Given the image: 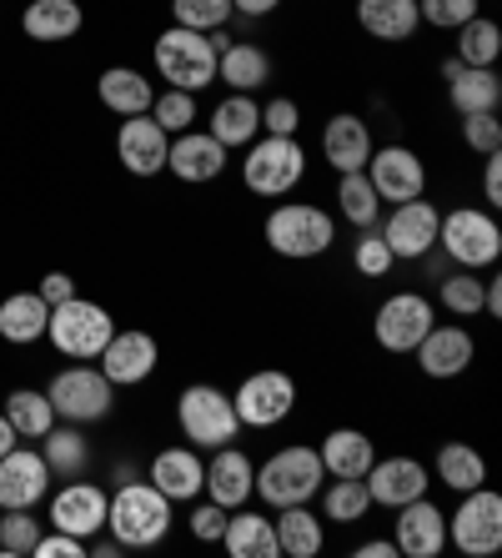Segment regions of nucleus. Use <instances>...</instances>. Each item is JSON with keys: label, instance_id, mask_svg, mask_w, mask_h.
I'll use <instances>...</instances> for the list:
<instances>
[{"label": "nucleus", "instance_id": "obj_55", "mask_svg": "<svg viewBox=\"0 0 502 558\" xmlns=\"http://www.w3.org/2000/svg\"><path fill=\"white\" fill-rule=\"evenodd\" d=\"M357 558H397V544L392 538H367V544H357Z\"/></svg>", "mask_w": 502, "mask_h": 558}, {"label": "nucleus", "instance_id": "obj_7", "mask_svg": "<svg viewBox=\"0 0 502 558\" xmlns=\"http://www.w3.org/2000/svg\"><path fill=\"white\" fill-rule=\"evenodd\" d=\"M302 177H307V151H302L296 136H257L242 151V182L252 196L277 202V196L296 192Z\"/></svg>", "mask_w": 502, "mask_h": 558}, {"label": "nucleus", "instance_id": "obj_29", "mask_svg": "<svg viewBox=\"0 0 502 558\" xmlns=\"http://www.w3.org/2000/svg\"><path fill=\"white\" fill-rule=\"evenodd\" d=\"M317 458H322L327 478H367V468L377 458V442L362 428H332L317 442Z\"/></svg>", "mask_w": 502, "mask_h": 558}, {"label": "nucleus", "instance_id": "obj_35", "mask_svg": "<svg viewBox=\"0 0 502 558\" xmlns=\"http://www.w3.org/2000/svg\"><path fill=\"white\" fill-rule=\"evenodd\" d=\"M81 26H86L81 0H30L26 15H21V31H26L30 40H46V46H56V40H71Z\"/></svg>", "mask_w": 502, "mask_h": 558}, {"label": "nucleus", "instance_id": "obj_13", "mask_svg": "<svg viewBox=\"0 0 502 558\" xmlns=\"http://www.w3.org/2000/svg\"><path fill=\"white\" fill-rule=\"evenodd\" d=\"M432 323H438L432 298H423V292H392V298L377 307V317H372V338H377V348L382 352L407 357V352L427 338V327Z\"/></svg>", "mask_w": 502, "mask_h": 558}, {"label": "nucleus", "instance_id": "obj_2", "mask_svg": "<svg viewBox=\"0 0 502 558\" xmlns=\"http://www.w3.org/2000/svg\"><path fill=\"white\" fill-rule=\"evenodd\" d=\"M261 236L267 247L286 262H311V257H327L336 242V217L317 202H277L261 221Z\"/></svg>", "mask_w": 502, "mask_h": 558}, {"label": "nucleus", "instance_id": "obj_50", "mask_svg": "<svg viewBox=\"0 0 502 558\" xmlns=\"http://www.w3.org/2000/svg\"><path fill=\"white\" fill-rule=\"evenodd\" d=\"M226 519H232V508H221V504H196L192 508V533L201 538V544H217L221 529H226Z\"/></svg>", "mask_w": 502, "mask_h": 558}, {"label": "nucleus", "instance_id": "obj_26", "mask_svg": "<svg viewBox=\"0 0 502 558\" xmlns=\"http://www.w3.org/2000/svg\"><path fill=\"white\" fill-rule=\"evenodd\" d=\"M207 131L226 146V151H246V146L261 136V101L246 92H226L217 106H211Z\"/></svg>", "mask_w": 502, "mask_h": 558}, {"label": "nucleus", "instance_id": "obj_22", "mask_svg": "<svg viewBox=\"0 0 502 558\" xmlns=\"http://www.w3.org/2000/svg\"><path fill=\"white\" fill-rule=\"evenodd\" d=\"M167 151H171V136L156 126L151 117H126L117 131V161L131 171V177H161L167 171Z\"/></svg>", "mask_w": 502, "mask_h": 558}, {"label": "nucleus", "instance_id": "obj_45", "mask_svg": "<svg viewBox=\"0 0 502 558\" xmlns=\"http://www.w3.org/2000/svg\"><path fill=\"white\" fill-rule=\"evenodd\" d=\"M40 538V523H36V508H0V554L15 558V554H30Z\"/></svg>", "mask_w": 502, "mask_h": 558}, {"label": "nucleus", "instance_id": "obj_42", "mask_svg": "<svg viewBox=\"0 0 502 558\" xmlns=\"http://www.w3.org/2000/svg\"><path fill=\"white\" fill-rule=\"evenodd\" d=\"M438 302L442 312H452V317H482V298H488V277L467 272V267H457V272L438 277Z\"/></svg>", "mask_w": 502, "mask_h": 558}, {"label": "nucleus", "instance_id": "obj_19", "mask_svg": "<svg viewBox=\"0 0 502 558\" xmlns=\"http://www.w3.org/2000/svg\"><path fill=\"white\" fill-rule=\"evenodd\" d=\"M226 161H232V151L211 136V131H181V136H171V151H167V171L176 177V182L186 186H207L217 182L221 171H226Z\"/></svg>", "mask_w": 502, "mask_h": 558}, {"label": "nucleus", "instance_id": "obj_9", "mask_svg": "<svg viewBox=\"0 0 502 558\" xmlns=\"http://www.w3.org/2000/svg\"><path fill=\"white\" fill-rule=\"evenodd\" d=\"M46 398H51L56 417H61V423H76V428L101 423V417H111V408H117V388H111V377H106L101 367H65V373L51 377Z\"/></svg>", "mask_w": 502, "mask_h": 558}, {"label": "nucleus", "instance_id": "obj_17", "mask_svg": "<svg viewBox=\"0 0 502 558\" xmlns=\"http://www.w3.org/2000/svg\"><path fill=\"white\" fill-rule=\"evenodd\" d=\"M397 523H392V544L407 558H438L448 548V513H442L432 498H413V504L392 508Z\"/></svg>", "mask_w": 502, "mask_h": 558}, {"label": "nucleus", "instance_id": "obj_32", "mask_svg": "<svg viewBox=\"0 0 502 558\" xmlns=\"http://www.w3.org/2000/svg\"><path fill=\"white\" fill-rule=\"evenodd\" d=\"M96 96H101V106L117 111V117H142V111H151V101H156L151 76H142L136 65H111V71H101Z\"/></svg>", "mask_w": 502, "mask_h": 558}, {"label": "nucleus", "instance_id": "obj_6", "mask_svg": "<svg viewBox=\"0 0 502 558\" xmlns=\"http://www.w3.org/2000/svg\"><path fill=\"white\" fill-rule=\"evenodd\" d=\"M438 247L452 267L467 272H488L492 262L502 257V227L492 217V207H452L442 211L438 227Z\"/></svg>", "mask_w": 502, "mask_h": 558}, {"label": "nucleus", "instance_id": "obj_44", "mask_svg": "<svg viewBox=\"0 0 502 558\" xmlns=\"http://www.w3.org/2000/svg\"><path fill=\"white\" fill-rule=\"evenodd\" d=\"M232 0H171V26H186V31H226L232 21Z\"/></svg>", "mask_w": 502, "mask_h": 558}, {"label": "nucleus", "instance_id": "obj_39", "mask_svg": "<svg viewBox=\"0 0 502 558\" xmlns=\"http://www.w3.org/2000/svg\"><path fill=\"white\" fill-rule=\"evenodd\" d=\"M5 417H11V428L21 433V438H46V433L61 423L51 408V398L40 388H15L11 398H5Z\"/></svg>", "mask_w": 502, "mask_h": 558}, {"label": "nucleus", "instance_id": "obj_20", "mask_svg": "<svg viewBox=\"0 0 502 558\" xmlns=\"http://www.w3.org/2000/svg\"><path fill=\"white\" fill-rule=\"evenodd\" d=\"M51 463L36 448L15 442L11 453L0 458V508H36L40 498L51 494Z\"/></svg>", "mask_w": 502, "mask_h": 558}, {"label": "nucleus", "instance_id": "obj_51", "mask_svg": "<svg viewBox=\"0 0 502 558\" xmlns=\"http://www.w3.org/2000/svg\"><path fill=\"white\" fill-rule=\"evenodd\" d=\"M86 554V538H76V533H40L36 548H30V558H81Z\"/></svg>", "mask_w": 502, "mask_h": 558}, {"label": "nucleus", "instance_id": "obj_52", "mask_svg": "<svg viewBox=\"0 0 502 558\" xmlns=\"http://www.w3.org/2000/svg\"><path fill=\"white\" fill-rule=\"evenodd\" d=\"M36 292L51 302V307H56V302H71V298H76V277H71V272H46Z\"/></svg>", "mask_w": 502, "mask_h": 558}, {"label": "nucleus", "instance_id": "obj_15", "mask_svg": "<svg viewBox=\"0 0 502 558\" xmlns=\"http://www.w3.org/2000/svg\"><path fill=\"white\" fill-rule=\"evenodd\" d=\"M156 363H161V348H156V338L142 332V327H117L111 342L101 348V357H96V367L111 377V388H136V383H146V377L156 373Z\"/></svg>", "mask_w": 502, "mask_h": 558}, {"label": "nucleus", "instance_id": "obj_46", "mask_svg": "<svg viewBox=\"0 0 502 558\" xmlns=\"http://www.w3.org/2000/svg\"><path fill=\"white\" fill-rule=\"evenodd\" d=\"M417 15H423V26H432V31H457V26H467L473 15H482V0H417Z\"/></svg>", "mask_w": 502, "mask_h": 558}, {"label": "nucleus", "instance_id": "obj_37", "mask_svg": "<svg viewBox=\"0 0 502 558\" xmlns=\"http://www.w3.org/2000/svg\"><path fill=\"white\" fill-rule=\"evenodd\" d=\"M317 504H322V519L327 523H362L372 513V494L362 478H332L317 488Z\"/></svg>", "mask_w": 502, "mask_h": 558}, {"label": "nucleus", "instance_id": "obj_34", "mask_svg": "<svg viewBox=\"0 0 502 558\" xmlns=\"http://www.w3.org/2000/svg\"><path fill=\"white\" fill-rule=\"evenodd\" d=\"M448 101H452V111H457V117H473V111H498V106H502L498 65H463V71L448 81Z\"/></svg>", "mask_w": 502, "mask_h": 558}, {"label": "nucleus", "instance_id": "obj_16", "mask_svg": "<svg viewBox=\"0 0 502 558\" xmlns=\"http://www.w3.org/2000/svg\"><path fill=\"white\" fill-rule=\"evenodd\" d=\"M413 357H417V367H423V377L448 383V377H463L467 367H473L477 342L463 323H432L427 327V338L413 348Z\"/></svg>", "mask_w": 502, "mask_h": 558}, {"label": "nucleus", "instance_id": "obj_54", "mask_svg": "<svg viewBox=\"0 0 502 558\" xmlns=\"http://www.w3.org/2000/svg\"><path fill=\"white\" fill-rule=\"evenodd\" d=\"M282 5V0H232V11L236 15H252V21H261V15H271Z\"/></svg>", "mask_w": 502, "mask_h": 558}, {"label": "nucleus", "instance_id": "obj_18", "mask_svg": "<svg viewBox=\"0 0 502 558\" xmlns=\"http://www.w3.org/2000/svg\"><path fill=\"white\" fill-rule=\"evenodd\" d=\"M362 483H367V494H372V508H402L432 488V473H427L417 458L392 453V458H372V468H367Z\"/></svg>", "mask_w": 502, "mask_h": 558}, {"label": "nucleus", "instance_id": "obj_5", "mask_svg": "<svg viewBox=\"0 0 502 558\" xmlns=\"http://www.w3.org/2000/svg\"><path fill=\"white\" fill-rule=\"evenodd\" d=\"M176 428L196 453H217L242 438V417L232 408V392H221L217 383H192L176 398Z\"/></svg>", "mask_w": 502, "mask_h": 558}, {"label": "nucleus", "instance_id": "obj_53", "mask_svg": "<svg viewBox=\"0 0 502 558\" xmlns=\"http://www.w3.org/2000/svg\"><path fill=\"white\" fill-rule=\"evenodd\" d=\"M482 196L488 207H502V151L482 156Z\"/></svg>", "mask_w": 502, "mask_h": 558}, {"label": "nucleus", "instance_id": "obj_28", "mask_svg": "<svg viewBox=\"0 0 502 558\" xmlns=\"http://www.w3.org/2000/svg\"><path fill=\"white\" fill-rule=\"evenodd\" d=\"M217 81L226 86V92L257 96L271 81V56L261 51L257 40H226L221 56H217Z\"/></svg>", "mask_w": 502, "mask_h": 558}, {"label": "nucleus", "instance_id": "obj_31", "mask_svg": "<svg viewBox=\"0 0 502 558\" xmlns=\"http://www.w3.org/2000/svg\"><path fill=\"white\" fill-rule=\"evenodd\" d=\"M271 523H277V548H282L286 558H317L327 548V523L311 513V504L277 508Z\"/></svg>", "mask_w": 502, "mask_h": 558}, {"label": "nucleus", "instance_id": "obj_24", "mask_svg": "<svg viewBox=\"0 0 502 558\" xmlns=\"http://www.w3.org/2000/svg\"><path fill=\"white\" fill-rule=\"evenodd\" d=\"M252 483H257V463L246 458V448L226 442V448H217L207 458V488L201 494L221 508H242V504H252Z\"/></svg>", "mask_w": 502, "mask_h": 558}, {"label": "nucleus", "instance_id": "obj_12", "mask_svg": "<svg viewBox=\"0 0 502 558\" xmlns=\"http://www.w3.org/2000/svg\"><path fill=\"white\" fill-rule=\"evenodd\" d=\"M438 227H442V207L413 196V202H397V207L377 217V232H382L392 262H423L427 252H438Z\"/></svg>", "mask_w": 502, "mask_h": 558}, {"label": "nucleus", "instance_id": "obj_10", "mask_svg": "<svg viewBox=\"0 0 502 558\" xmlns=\"http://www.w3.org/2000/svg\"><path fill=\"white\" fill-rule=\"evenodd\" d=\"M448 544L467 558H488L502 548V498L488 483L473 494H457V508L448 513Z\"/></svg>", "mask_w": 502, "mask_h": 558}, {"label": "nucleus", "instance_id": "obj_8", "mask_svg": "<svg viewBox=\"0 0 502 558\" xmlns=\"http://www.w3.org/2000/svg\"><path fill=\"white\" fill-rule=\"evenodd\" d=\"M111 332H117L111 312H106L101 302L81 298V292L71 302H56L51 323H46L51 348L61 352V357H76V363H96V357H101V348L111 342Z\"/></svg>", "mask_w": 502, "mask_h": 558}, {"label": "nucleus", "instance_id": "obj_40", "mask_svg": "<svg viewBox=\"0 0 502 558\" xmlns=\"http://www.w3.org/2000/svg\"><path fill=\"white\" fill-rule=\"evenodd\" d=\"M46 463H51V473H61V478H81L86 473V463H90V442L81 438V428L76 423H56L51 433H46Z\"/></svg>", "mask_w": 502, "mask_h": 558}, {"label": "nucleus", "instance_id": "obj_27", "mask_svg": "<svg viewBox=\"0 0 502 558\" xmlns=\"http://www.w3.org/2000/svg\"><path fill=\"white\" fill-rule=\"evenodd\" d=\"M217 544L232 558H282L271 513H257V508H246V504L232 508V519H226V529H221Z\"/></svg>", "mask_w": 502, "mask_h": 558}, {"label": "nucleus", "instance_id": "obj_25", "mask_svg": "<svg viewBox=\"0 0 502 558\" xmlns=\"http://www.w3.org/2000/svg\"><path fill=\"white\" fill-rule=\"evenodd\" d=\"M372 126L357 117V111H336L332 121L322 126V156L327 167L336 177H347V171H367V156H372Z\"/></svg>", "mask_w": 502, "mask_h": 558}, {"label": "nucleus", "instance_id": "obj_3", "mask_svg": "<svg viewBox=\"0 0 502 558\" xmlns=\"http://www.w3.org/2000/svg\"><path fill=\"white\" fill-rule=\"evenodd\" d=\"M322 483H327V468H322V458H317V448H311V442H286L267 463H257L252 498H261V504L277 513V508H292V504H311Z\"/></svg>", "mask_w": 502, "mask_h": 558}, {"label": "nucleus", "instance_id": "obj_23", "mask_svg": "<svg viewBox=\"0 0 502 558\" xmlns=\"http://www.w3.org/2000/svg\"><path fill=\"white\" fill-rule=\"evenodd\" d=\"M151 483L171 504H192L201 488H207V458L196 453L192 442H171L151 458Z\"/></svg>", "mask_w": 502, "mask_h": 558}, {"label": "nucleus", "instance_id": "obj_33", "mask_svg": "<svg viewBox=\"0 0 502 558\" xmlns=\"http://www.w3.org/2000/svg\"><path fill=\"white\" fill-rule=\"evenodd\" d=\"M46 323H51V302L40 292H11L0 302V338L15 342V348H30V342L46 338Z\"/></svg>", "mask_w": 502, "mask_h": 558}, {"label": "nucleus", "instance_id": "obj_41", "mask_svg": "<svg viewBox=\"0 0 502 558\" xmlns=\"http://www.w3.org/2000/svg\"><path fill=\"white\" fill-rule=\"evenodd\" d=\"M457 61L463 65H498L502 56V26L492 15H473L467 26H457Z\"/></svg>", "mask_w": 502, "mask_h": 558}, {"label": "nucleus", "instance_id": "obj_30", "mask_svg": "<svg viewBox=\"0 0 502 558\" xmlns=\"http://www.w3.org/2000/svg\"><path fill=\"white\" fill-rule=\"evenodd\" d=\"M357 26L372 40L402 46V40L417 36L423 15H417V0H357Z\"/></svg>", "mask_w": 502, "mask_h": 558}, {"label": "nucleus", "instance_id": "obj_43", "mask_svg": "<svg viewBox=\"0 0 502 558\" xmlns=\"http://www.w3.org/2000/svg\"><path fill=\"white\" fill-rule=\"evenodd\" d=\"M146 117L167 131V136H181V131H192L196 121H201V101H196L192 92L167 86V92H156V101H151V111H146Z\"/></svg>", "mask_w": 502, "mask_h": 558}, {"label": "nucleus", "instance_id": "obj_49", "mask_svg": "<svg viewBox=\"0 0 502 558\" xmlns=\"http://www.w3.org/2000/svg\"><path fill=\"white\" fill-rule=\"evenodd\" d=\"M296 131H302V106L292 96L261 101V136H296Z\"/></svg>", "mask_w": 502, "mask_h": 558}, {"label": "nucleus", "instance_id": "obj_48", "mask_svg": "<svg viewBox=\"0 0 502 558\" xmlns=\"http://www.w3.org/2000/svg\"><path fill=\"white\" fill-rule=\"evenodd\" d=\"M463 146L477 156H492L502 151V121L498 111H473V117H463Z\"/></svg>", "mask_w": 502, "mask_h": 558}, {"label": "nucleus", "instance_id": "obj_1", "mask_svg": "<svg viewBox=\"0 0 502 558\" xmlns=\"http://www.w3.org/2000/svg\"><path fill=\"white\" fill-rule=\"evenodd\" d=\"M171 508L176 504L151 478H121V488L111 494V508H106V529L121 548H156L176 523Z\"/></svg>", "mask_w": 502, "mask_h": 558}, {"label": "nucleus", "instance_id": "obj_38", "mask_svg": "<svg viewBox=\"0 0 502 558\" xmlns=\"http://www.w3.org/2000/svg\"><path fill=\"white\" fill-rule=\"evenodd\" d=\"M336 211H342V221H352V227H377V217H382V196H377V186L367 182V171H347V177H336Z\"/></svg>", "mask_w": 502, "mask_h": 558}, {"label": "nucleus", "instance_id": "obj_56", "mask_svg": "<svg viewBox=\"0 0 502 558\" xmlns=\"http://www.w3.org/2000/svg\"><path fill=\"white\" fill-rule=\"evenodd\" d=\"M15 442H21V433H15V428H11V417H5V413H0V458H5V453H11V448H15Z\"/></svg>", "mask_w": 502, "mask_h": 558}, {"label": "nucleus", "instance_id": "obj_36", "mask_svg": "<svg viewBox=\"0 0 502 558\" xmlns=\"http://www.w3.org/2000/svg\"><path fill=\"white\" fill-rule=\"evenodd\" d=\"M438 483L452 494H473L488 483V458L477 453L473 442H442L438 448Z\"/></svg>", "mask_w": 502, "mask_h": 558}, {"label": "nucleus", "instance_id": "obj_14", "mask_svg": "<svg viewBox=\"0 0 502 558\" xmlns=\"http://www.w3.org/2000/svg\"><path fill=\"white\" fill-rule=\"evenodd\" d=\"M367 182L377 186L382 202H413V196H427V167L413 146H372L367 156Z\"/></svg>", "mask_w": 502, "mask_h": 558}, {"label": "nucleus", "instance_id": "obj_21", "mask_svg": "<svg viewBox=\"0 0 502 558\" xmlns=\"http://www.w3.org/2000/svg\"><path fill=\"white\" fill-rule=\"evenodd\" d=\"M106 508H111V494L101 483L65 478V488L51 498V529L76 533V538H96L106 529Z\"/></svg>", "mask_w": 502, "mask_h": 558}, {"label": "nucleus", "instance_id": "obj_4", "mask_svg": "<svg viewBox=\"0 0 502 558\" xmlns=\"http://www.w3.org/2000/svg\"><path fill=\"white\" fill-rule=\"evenodd\" d=\"M217 40L207 31H186V26H167L151 46L156 76L176 86V92L201 96L207 86H217Z\"/></svg>", "mask_w": 502, "mask_h": 558}, {"label": "nucleus", "instance_id": "obj_11", "mask_svg": "<svg viewBox=\"0 0 502 558\" xmlns=\"http://www.w3.org/2000/svg\"><path fill=\"white\" fill-rule=\"evenodd\" d=\"M232 408L242 417V428H282L296 408V377L282 367H261V373H246L242 388L232 392Z\"/></svg>", "mask_w": 502, "mask_h": 558}, {"label": "nucleus", "instance_id": "obj_47", "mask_svg": "<svg viewBox=\"0 0 502 558\" xmlns=\"http://www.w3.org/2000/svg\"><path fill=\"white\" fill-rule=\"evenodd\" d=\"M352 267H357L362 277H387L392 272V252H387V242H382L377 227H362V236L352 242Z\"/></svg>", "mask_w": 502, "mask_h": 558}]
</instances>
